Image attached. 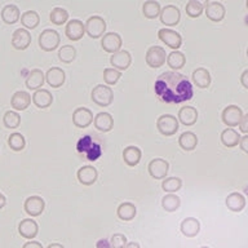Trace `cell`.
I'll return each mask as SVG.
<instances>
[{"label": "cell", "mask_w": 248, "mask_h": 248, "mask_svg": "<svg viewBox=\"0 0 248 248\" xmlns=\"http://www.w3.org/2000/svg\"><path fill=\"white\" fill-rule=\"evenodd\" d=\"M154 91L159 100L166 104H182L194 96L193 84L181 73L170 70L160 74L154 84Z\"/></svg>", "instance_id": "obj_1"}, {"label": "cell", "mask_w": 248, "mask_h": 248, "mask_svg": "<svg viewBox=\"0 0 248 248\" xmlns=\"http://www.w3.org/2000/svg\"><path fill=\"white\" fill-rule=\"evenodd\" d=\"M77 150L79 154H84L88 160H97L102 154V145L96 141L92 136H84L81 137L77 143Z\"/></svg>", "instance_id": "obj_2"}, {"label": "cell", "mask_w": 248, "mask_h": 248, "mask_svg": "<svg viewBox=\"0 0 248 248\" xmlns=\"http://www.w3.org/2000/svg\"><path fill=\"white\" fill-rule=\"evenodd\" d=\"M91 98H92L94 104L101 106V108H108L112 104L114 93H112V89L108 85L98 84L92 89Z\"/></svg>", "instance_id": "obj_3"}, {"label": "cell", "mask_w": 248, "mask_h": 248, "mask_svg": "<svg viewBox=\"0 0 248 248\" xmlns=\"http://www.w3.org/2000/svg\"><path fill=\"white\" fill-rule=\"evenodd\" d=\"M60 42H61V36L53 29H46L39 35V46L46 52H52V50L57 49Z\"/></svg>", "instance_id": "obj_4"}, {"label": "cell", "mask_w": 248, "mask_h": 248, "mask_svg": "<svg viewBox=\"0 0 248 248\" xmlns=\"http://www.w3.org/2000/svg\"><path fill=\"white\" fill-rule=\"evenodd\" d=\"M180 127V122L176 119V116L170 115V114H164L160 115L156 120V128L160 135L163 136H173L176 135V132L178 131Z\"/></svg>", "instance_id": "obj_5"}, {"label": "cell", "mask_w": 248, "mask_h": 248, "mask_svg": "<svg viewBox=\"0 0 248 248\" xmlns=\"http://www.w3.org/2000/svg\"><path fill=\"white\" fill-rule=\"evenodd\" d=\"M85 34L92 39L102 38L106 31V21L100 16H92L85 21Z\"/></svg>", "instance_id": "obj_6"}, {"label": "cell", "mask_w": 248, "mask_h": 248, "mask_svg": "<svg viewBox=\"0 0 248 248\" xmlns=\"http://www.w3.org/2000/svg\"><path fill=\"white\" fill-rule=\"evenodd\" d=\"M146 63L149 67L151 69H158V67H162L167 61V54L164 48L159 46H150L146 52Z\"/></svg>", "instance_id": "obj_7"}, {"label": "cell", "mask_w": 248, "mask_h": 248, "mask_svg": "<svg viewBox=\"0 0 248 248\" xmlns=\"http://www.w3.org/2000/svg\"><path fill=\"white\" fill-rule=\"evenodd\" d=\"M242 118H243V111L236 105H229L222 110V114H221V119L224 124L230 128L238 127Z\"/></svg>", "instance_id": "obj_8"}, {"label": "cell", "mask_w": 248, "mask_h": 248, "mask_svg": "<svg viewBox=\"0 0 248 248\" xmlns=\"http://www.w3.org/2000/svg\"><path fill=\"white\" fill-rule=\"evenodd\" d=\"M147 170H149V174H150L154 180H163V178H166V176L168 174L170 163L167 162L166 159L155 158L149 163Z\"/></svg>", "instance_id": "obj_9"}, {"label": "cell", "mask_w": 248, "mask_h": 248, "mask_svg": "<svg viewBox=\"0 0 248 248\" xmlns=\"http://www.w3.org/2000/svg\"><path fill=\"white\" fill-rule=\"evenodd\" d=\"M158 38L160 39V42H163L173 50H177L182 46L181 35L178 34L177 31L170 30V29H160L158 31Z\"/></svg>", "instance_id": "obj_10"}, {"label": "cell", "mask_w": 248, "mask_h": 248, "mask_svg": "<svg viewBox=\"0 0 248 248\" xmlns=\"http://www.w3.org/2000/svg\"><path fill=\"white\" fill-rule=\"evenodd\" d=\"M159 18H160V22L163 25H166V26H176L181 19V12L176 5L170 4V5H166L160 11Z\"/></svg>", "instance_id": "obj_11"}, {"label": "cell", "mask_w": 248, "mask_h": 248, "mask_svg": "<svg viewBox=\"0 0 248 248\" xmlns=\"http://www.w3.org/2000/svg\"><path fill=\"white\" fill-rule=\"evenodd\" d=\"M122 36L118 32H106L101 39V46L108 53H116L122 48Z\"/></svg>", "instance_id": "obj_12"}, {"label": "cell", "mask_w": 248, "mask_h": 248, "mask_svg": "<svg viewBox=\"0 0 248 248\" xmlns=\"http://www.w3.org/2000/svg\"><path fill=\"white\" fill-rule=\"evenodd\" d=\"M23 208H25V212L31 217L40 216L43 212H44V208H46V202L42 197H38V195H32V197H29L25 201V204H23Z\"/></svg>", "instance_id": "obj_13"}, {"label": "cell", "mask_w": 248, "mask_h": 248, "mask_svg": "<svg viewBox=\"0 0 248 248\" xmlns=\"http://www.w3.org/2000/svg\"><path fill=\"white\" fill-rule=\"evenodd\" d=\"M204 7V12L207 17H208L211 21L213 22H220L225 18V15H226V9L220 1H205L203 4Z\"/></svg>", "instance_id": "obj_14"}, {"label": "cell", "mask_w": 248, "mask_h": 248, "mask_svg": "<svg viewBox=\"0 0 248 248\" xmlns=\"http://www.w3.org/2000/svg\"><path fill=\"white\" fill-rule=\"evenodd\" d=\"M65 34L70 40L78 42V40H80L84 36L85 25L81 22L80 19H71V21L66 23Z\"/></svg>", "instance_id": "obj_15"}, {"label": "cell", "mask_w": 248, "mask_h": 248, "mask_svg": "<svg viewBox=\"0 0 248 248\" xmlns=\"http://www.w3.org/2000/svg\"><path fill=\"white\" fill-rule=\"evenodd\" d=\"M93 112L87 108H78L73 112V123L77 128H87L93 122Z\"/></svg>", "instance_id": "obj_16"}, {"label": "cell", "mask_w": 248, "mask_h": 248, "mask_svg": "<svg viewBox=\"0 0 248 248\" xmlns=\"http://www.w3.org/2000/svg\"><path fill=\"white\" fill-rule=\"evenodd\" d=\"M31 44V34L26 29H17L12 35V46L17 50H25Z\"/></svg>", "instance_id": "obj_17"}, {"label": "cell", "mask_w": 248, "mask_h": 248, "mask_svg": "<svg viewBox=\"0 0 248 248\" xmlns=\"http://www.w3.org/2000/svg\"><path fill=\"white\" fill-rule=\"evenodd\" d=\"M110 63H111L114 69L119 70V71H124V70H127L132 63L131 53L125 49H120L119 52L111 54V57H110Z\"/></svg>", "instance_id": "obj_18"}, {"label": "cell", "mask_w": 248, "mask_h": 248, "mask_svg": "<svg viewBox=\"0 0 248 248\" xmlns=\"http://www.w3.org/2000/svg\"><path fill=\"white\" fill-rule=\"evenodd\" d=\"M66 79L65 71L61 69V67H50L48 71L46 73V81L52 87V88H60L63 85Z\"/></svg>", "instance_id": "obj_19"}, {"label": "cell", "mask_w": 248, "mask_h": 248, "mask_svg": "<svg viewBox=\"0 0 248 248\" xmlns=\"http://www.w3.org/2000/svg\"><path fill=\"white\" fill-rule=\"evenodd\" d=\"M77 176L81 185L91 186L97 181V178H98V172H97V170L93 166H84L81 167V168H79Z\"/></svg>", "instance_id": "obj_20"}, {"label": "cell", "mask_w": 248, "mask_h": 248, "mask_svg": "<svg viewBox=\"0 0 248 248\" xmlns=\"http://www.w3.org/2000/svg\"><path fill=\"white\" fill-rule=\"evenodd\" d=\"M181 232L186 238H194L201 232V222L195 217H186L180 225Z\"/></svg>", "instance_id": "obj_21"}, {"label": "cell", "mask_w": 248, "mask_h": 248, "mask_svg": "<svg viewBox=\"0 0 248 248\" xmlns=\"http://www.w3.org/2000/svg\"><path fill=\"white\" fill-rule=\"evenodd\" d=\"M18 232L19 235L26 239H32L35 236L38 235L39 232V226L36 224V221L32 218H25L19 222L18 225Z\"/></svg>", "instance_id": "obj_22"}, {"label": "cell", "mask_w": 248, "mask_h": 248, "mask_svg": "<svg viewBox=\"0 0 248 248\" xmlns=\"http://www.w3.org/2000/svg\"><path fill=\"white\" fill-rule=\"evenodd\" d=\"M93 124L97 131L106 133L114 128V119H112L111 114H108V112H98L93 119Z\"/></svg>", "instance_id": "obj_23"}, {"label": "cell", "mask_w": 248, "mask_h": 248, "mask_svg": "<svg viewBox=\"0 0 248 248\" xmlns=\"http://www.w3.org/2000/svg\"><path fill=\"white\" fill-rule=\"evenodd\" d=\"M31 104V96L30 93L25 92V91H17L13 93V96L11 98L12 108L17 110V111H22L26 110Z\"/></svg>", "instance_id": "obj_24"}, {"label": "cell", "mask_w": 248, "mask_h": 248, "mask_svg": "<svg viewBox=\"0 0 248 248\" xmlns=\"http://www.w3.org/2000/svg\"><path fill=\"white\" fill-rule=\"evenodd\" d=\"M46 83V75L40 69H32L29 73L26 78V81L25 84L29 89H34V91H38L43 87V84Z\"/></svg>", "instance_id": "obj_25"}, {"label": "cell", "mask_w": 248, "mask_h": 248, "mask_svg": "<svg viewBox=\"0 0 248 248\" xmlns=\"http://www.w3.org/2000/svg\"><path fill=\"white\" fill-rule=\"evenodd\" d=\"M226 207H228L232 212H240L243 211L244 207H246V197H244L242 193H238V191H234V193H230L226 198Z\"/></svg>", "instance_id": "obj_26"}, {"label": "cell", "mask_w": 248, "mask_h": 248, "mask_svg": "<svg viewBox=\"0 0 248 248\" xmlns=\"http://www.w3.org/2000/svg\"><path fill=\"white\" fill-rule=\"evenodd\" d=\"M32 102L36 108H49L52 102H53V96L48 89H38L35 91L32 94Z\"/></svg>", "instance_id": "obj_27"}, {"label": "cell", "mask_w": 248, "mask_h": 248, "mask_svg": "<svg viewBox=\"0 0 248 248\" xmlns=\"http://www.w3.org/2000/svg\"><path fill=\"white\" fill-rule=\"evenodd\" d=\"M198 120L197 108L193 106H182L178 111V122L184 125H194Z\"/></svg>", "instance_id": "obj_28"}, {"label": "cell", "mask_w": 248, "mask_h": 248, "mask_svg": "<svg viewBox=\"0 0 248 248\" xmlns=\"http://www.w3.org/2000/svg\"><path fill=\"white\" fill-rule=\"evenodd\" d=\"M211 74L204 67H198L193 71V83L198 88L205 89L211 85Z\"/></svg>", "instance_id": "obj_29"}, {"label": "cell", "mask_w": 248, "mask_h": 248, "mask_svg": "<svg viewBox=\"0 0 248 248\" xmlns=\"http://www.w3.org/2000/svg\"><path fill=\"white\" fill-rule=\"evenodd\" d=\"M142 158V151L137 146H127L123 150V160L129 167L137 166Z\"/></svg>", "instance_id": "obj_30"}, {"label": "cell", "mask_w": 248, "mask_h": 248, "mask_svg": "<svg viewBox=\"0 0 248 248\" xmlns=\"http://www.w3.org/2000/svg\"><path fill=\"white\" fill-rule=\"evenodd\" d=\"M21 18V12H19L18 7L15 4H7L1 11V19L7 25H13V23L18 22V19Z\"/></svg>", "instance_id": "obj_31"}, {"label": "cell", "mask_w": 248, "mask_h": 248, "mask_svg": "<svg viewBox=\"0 0 248 248\" xmlns=\"http://www.w3.org/2000/svg\"><path fill=\"white\" fill-rule=\"evenodd\" d=\"M178 145L182 150L185 151H193L198 145V137L197 135L191 131L184 132L178 137Z\"/></svg>", "instance_id": "obj_32"}, {"label": "cell", "mask_w": 248, "mask_h": 248, "mask_svg": "<svg viewBox=\"0 0 248 248\" xmlns=\"http://www.w3.org/2000/svg\"><path fill=\"white\" fill-rule=\"evenodd\" d=\"M136 213H137V209L131 202L120 203L118 209H116V216L119 217L122 221H132L136 217Z\"/></svg>", "instance_id": "obj_33"}, {"label": "cell", "mask_w": 248, "mask_h": 248, "mask_svg": "<svg viewBox=\"0 0 248 248\" xmlns=\"http://www.w3.org/2000/svg\"><path fill=\"white\" fill-rule=\"evenodd\" d=\"M240 135L234 128H226L221 133V142L226 147H235L239 145Z\"/></svg>", "instance_id": "obj_34"}, {"label": "cell", "mask_w": 248, "mask_h": 248, "mask_svg": "<svg viewBox=\"0 0 248 248\" xmlns=\"http://www.w3.org/2000/svg\"><path fill=\"white\" fill-rule=\"evenodd\" d=\"M167 65L170 66V69L176 71V70H181L184 66H185L186 57L185 54L182 52H178V50H173L170 52L168 56H167Z\"/></svg>", "instance_id": "obj_35"}, {"label": "cell", "mask_w": 248, "mask_h": 248, "mask_svg": "<svg viewBox=\"0 0 248 248\" xmlns=\"http://www.w3.org/2000/svg\"><path fill=\"white\" fill-rule=\"evenodd\" d=\"M21 23L23 25L25 29L29 30H34L39 26L40 23V17H39L38 12L35 11H27L21 15Z\"/></svg>", "instance_id": "obj_36"}, {"label": "cell", "mask_w": 248, "mask_h": 248, "mask_svg": "<svg viewBox=\"0 0 248 248\" xmlns=\"http://www.w3.org/2000/svg\"><path fill=\"white\" fill-rule=\"evenodd\" d=\"M50 22L57 25V26H62L65 23L69 22V12L66 11L65 8L56 7L52 9L49 15Z\"/></svg>", "instance_id": "obj_37"}, {"label": "cell", "mask_w": 248, "mask_h": 248, "mask_svg": "<svg viewBox=\"0 0 248 248\" xmlns=\"http://www.w3.org/2000/svg\"><path fill=\"white\" fill-rule=\"evenodd\" d=\"M160 11H162L160 4L158 1H155V0H147L142 5L143 16L149 19H154L156 17H159L160 16Z\"/></svg>", "instance_id": "obj_38"}, {"label": "cell", "mask_w": 248, "mask_h": 248, "mask_svg": "<svg viewBox=\"0 0 248 248\" xmlns=\"http://www.w3.org/2000/svg\"><path fill=\"white\" fill-rule=\"evenodd\" d=\"M181 205V201L176 194H167L162 199V207L167 212H174Z\"/></svg>", "instance_id": "obj_39"}, {"label": "cell", "mask_w": 248, "mask_h": 248, "mask_svg": "<svg viewBox=\"0 0 248 248\" xmlns=\"http://www.w3.org/2000/svg\"><path fill=\"white\" fill-rule=\"evenodd\" d=\"M77 57V49L74 48L73 46L70 44H66V46H62L58 50V58L60 61L63 62V63H70L73 62Z\"/></svg>", "instance_id": "obj_40"}, {"label": "cell", "mask_w": 248, "mask_h": 248, "mask_svg": "<svg viewBox=\"0 0 248 248\" xmlns=\"http://www.w3.org/2000/svg\"><path fill=\"white\" fill-rule=\"evenodd\" d=\"M8 145H9V147L13 151H21L26 146V140H25V137L21 133L15 132V133H12L8 137Z\"/></svg>", "instance_id": "obj_41"}, {"label": "cell", "mask_w": 248, "mask_h": 248, "mask_svg": "<svg viewBox=\"0 0 248 248\" xmlns=\"http://www.w3.org/2000/svg\"><path fill=\"white\" fill-rule=\"evenodd\" d=\"M182 187L181 178L178 177H167L163 180L162 189L168 194H173Z\"/></svg>", "instance_id": "obj_42"}, {"label": "cell", "mask_w": 248, "mask_h": 248, "mask_svg": "<svg viewBox=\"0 0 248 248\" xmlns=\"http://www.w3.org/2000/svg\"><path fill=\"white\" fill-rule=\"evenodd\" d=\"M203 12H204V7L198 0H190L189 3L186 4V15L189 16L190 18L201 17Z\"/></svg>", "instance_id": "obj_43"}, {"label": "cell", "mask_w": 248, "mask_h": 248, "mask_svg": "<svg viewBox=\"0 0 248 248\" xmlns=\"http://www.w3.org/2000/svg\"><path fill=\"white\" fill-rule=\"evenodd\" d=\"M3 123L7 128L15 129V128H17L21 124V115L17 111L8 110V111H5V114L3 116Z\"/></svg>", "instance_id": "obj_44"}, {"label": "cell", "mask_w": 248, "mask_h": 248, "mask_svg": "<svg viewBox=\"0 0 248 248\" xmlns=\"http://www.w3.org/2000/svg\"><path fill=\"white\" fill-rule=\"evenodd\" d=\"M120 78H122V73L119 70L114 69V67H108L104 70V81L108 85H115Z\"/></svg>", "instance_id": "obj_45"}, {"label": "cell", "mask_w": 248, "mask_h": 248, "mask_svg": "<svg viewBox=\"0 0 248 248\" xmlns=\"http://www.w3.org/2000/svg\"><path fill=\"white\" fill-rule=\"evenodd\" d=\"M127 244V236L124 234H120V232H116L111 236L110 239V246L111 248H124Z\"/></svg>", "instance_id": "obj_46"}, {"label": "cell", "mask_w": 248, "mask_h": 248, "mask_svg": "<svg viewBox=\"0 0 248 248\" xmlns=\"http://www.w3.org/2000/svg\"><path fill=\"white\" fill-rule=\"evenodd\" d=\"M239 131L248 135V114H243V118L239 123Z\"/></svg>", "instance_id": "obj_47"}, {"label": "cell", "mask_w": 248, "mask_h": 248, "mask_svg": "<svg viewBox=\"0 0 248 248\" xmlns=\"http://www.w3.org/2000/svg\"><path fill=\"white\" fill-rule=\"evenodd\" d=\"M239 147L242 149V151H244L246 154H248V135L240 137Z\"/></svg>", "instance_id": "obj_48"}, {"label": "cell", "mask_w": 248, "mask_h": 248, "mask_svg": "<svg viewBox=\"0 0 248 248\" xmlns=\"http://www.w3.org/2000/svg\"><path fill=\"white\" fill-rule=\"evenodd\" d=\"M240 83L243 85L244 88L248 89V69L244 70L242 75H240Z\"/></svg>", "instance_id": "obj_49"}, {"label": "cell", "mask_w": 248, "mask_h": 248, "mask_svg": "<svg viewBox=\"0 0 248 248\" xmlns=\"http://www.w3.org/2000/svg\"><path fill=\"white\" fill-rule=\"evenodd\" d=\"M22 248H44L42 244L39 243V242H35V240H30V242H27L22 246Z\"/></svg>", "instance_id": "obj_50"}, {"label": "cell", "mask_w": 248, "mask_h": 248, "mask_svg": "<svg viewBox=\"0 0 248 248\" xmlns=\"http://www.w3.org/2000/svg\"><path fill=\"white\" fill-rule=\"evenodd\" d=\"M97 248H111V246H110V242L106 239H101L97 242L96 244Z\"/></svg>", "instance_id": "obj_51"}, {"label": "cell", "mask_w": 248, "mask_h": 248, "mask_svg": "<svg viewBox=\"0 0 248 248\" xmlns=\"http://www.w3.org/2000/svg\"><path fill=\"white\" fill-rule=\"evenodd\" d=\"M124 248H141L140 247V244L137 242H129V243L125 244V247Z\"/></svg>", "instance_id": "obj_52"}, {"label": "cell", "mask_w": 248, "mask_h": 248, "mask_svg": "<svg viewBox=\"0 0 248 248\" xmlns=\"http://www.w3.org/2000/svg\"><path fill=\"white\" fill-rule=\"evenodd\" d=\"M5 203H7V199H5V197H4L3 194L0 193V209L4 208V205H5Z\"/></svg>", "instance_id": "obj_53"}, {"label": "cell", "mask_w": 248, "mask_h": 248, "mask_svg": "<svg viewBox=\"0 0 248 248\" xmlns=\"http://www.w3.org/2000/svg\"><path fill=\"white\" fill-rule=\"evenodd\" d=\"M46 248H65V247H63V246L60 243H50Z\"/></svg>", "instance_id": "obj_54"}, {"label": "cell", "mask_w": 248, "mask_h": 248, "mask_svg": "<svg viewBox=\"0 0 248 248\" xmlns=\"http://www.w3.org/2000/svg\"><path fill=\"white\" fill-rule=\"evenodd\" d=\"M246 7H247V9H248V0H247V1H246Z\"/></svg>", "instance_id": "obj_55"}, {"label": "cell", "mask_w": 248, "mask_h": 248, "mask_svg": "<svg viewBox=\"0 0 248 248\" xmlns=\"http://www.w3.org/2000/svg\"><path fill=\"white\" fill-rule=\"evenodd\" d=\"M247 57H248V48H247Z\"/></svg>", "instance_id": "obj_56"}, {"label": "cell", "mask_w": 248, "mask_h": 248, "mask_svg": "<svg viewBox=\"0 0 248 248\" xmlns=\"http://www.w3.org/2000/svg\"><path fill=\"white\" fill-rule=\"evenodd\" d=\"M201 248H208V247H201Z\"/></svg>", "instance_id": "obj_57"}]
</instances>
